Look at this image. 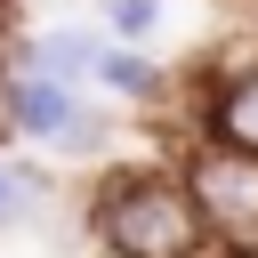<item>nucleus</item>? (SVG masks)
Listing matches in <instances>:
<instances>
[{"mask_svg":"<svg viewBox=\"0 0 258 258\" xmlns=\"http://www.w3.org/2000/svg\"><path fill=\"white\" fill-rule=\"evenodd\" d=\"M16 137H32V145H48L56 161H113V113H105V97H89V89H73V81H32V73H16Z\"/></svg>","mask_w":258,"mask_h":258,"instance_id":"nucleus-3","label":"nucleus"},{"mask_svg":"<svg viewBox=\"0 0 258 258\" xmlns=\"http://www.w3.org/2000/svg\"><path fill=\"white\" fill-rule=\"evenodd\" d=\"M250 24H258V0H250Z\"/></svg>","mask_w":258,"mask_h":258,"instance_id":"nucleus-11","label":"nucleus"},{"mask_svg":"<svg viewBox=\"0 0 258 258\" xmlns=\"http://www.w3.org/2000/svg\"><path fill=\"white\" fill-rule=\"evenodd\" d=\"M161 16H169V0H97V24L113 40H129V48H145L161 32Z\"/></svg>","mask_w":258,"mask_h":258,"instance_id":"nucleus-8","label":"nucleus"},{"mask_svg":"<svg viewBox=\"0 0 258 258\" xmlns=\"http://www.w3.org/2000/svg\"><path fill=\"white\" fill-rule=\"evenodd\" d=\"M97 97L161 105V97H177V73H169L161 56H145V48H129V40H113V48H105V64H97Z\"/></svg>","mask_w":258,"mask_h":258,"instance_id":"nucleus-6","label":"nucleus"},{"mask_svg":"<svg viewBox=\"0 0 258 258\" xmlns=\"http://www.w3.org/2000/svg\"><path fill=\"white\" fill-rule=\"evenodd\" d=\"M105 48H113V32H105V24H40V32H16V40H8V64H16V73H32V81L97 89Z\"/></svg>","mask_w":258,"mask_h":258,"instance_id":"nucleus-5","label":"nucleus"},{"mask_svg":"<svg viewBox=\"0 0 258 258\" xmlns=\"http://www.w3.org/2000/svg\"><path fill=\"white\" fill-rule=\"evenodd\" d=\"M210 258H218V250H210Z\"/></svg>","mask_w":258,"mask_h":258,"instance_id":"nucleus-12","label":"nucleus"},{"mask_svg":"<svg viewBox=\"0 0 258 258\" xmlns=\"http://www.w3.org/2000/svg\"><path fill=\"white\" fill-rule=\"evenodd\" d=\"M169 161L194 185V210L210 226V250L218 258H258V153H242V145H226L210 129H185L169 145Z\"/></svg>","mask_w":258,"mask_h":258,"instance_id":"nucleus-2","label":"nucleus"},{"mask_svg":"<svg viewBox=\"0 0 258 258\" xmlns=\"http://www.w3.org/2000/svg\"><path fill=\"white\" fill-rule=\"evenodd\" d=\"M185 97H194V121H202L210 137L258 153V40H250L242 56H210V64H194Z\"/></svg>","mask_w":258,"mask_h":258,"instance_id":"nucleus-4","label":"nucleus"},{"mask_svg":"<svg viewBox=\"0 0 258 258\" xmlns=\"http://www.w3.org/2000/svg\"><path fill=\"white\" fill-rule=\"evenodd\" d=\"M8 40H16V0H0V56H8Z\"/></svg>","mask_w":258,"mask_h":258,"instance_id":"nucleus-10","label":"nucleus"},{"mask_svg":"<svg viewBox=\"0 0 258 258\" xmlns=\"http://www.w3.org/2000/svg\"><path fill=\"white\" fill-rule=\"evenodd\" d=\"M89 242L97 258H210V226L177 161L105 169L89 194Z\"/></svg>","mask_w":258,"mask_h":258,"instance_id":"nucleus-1","label":"nucleus"},{"mask_svg":"<svg viewBox=\"0 0 258 258\" xmlns=\"http://www.w3.org/2000/svg\"><path fill=\"white\" fill-rule=\"evenodd\" d=\"M48 210V169H32V161H16V153H0V234H16L24 218H40Z\"/></svg>","mask_w":258,"mask_h":258,"instance_id":"nucleus-7","label":"nucleus"},{"mask_svg":"<svg viewBox=\"0 0 258 258\" xmlns=\"http://www.w3.org/2000/svg\"><path fill=\"white\" fill-rule=\"evenodd\" d=\"M16 145V64L0 56V153Z\"/></svg>","mask_w":258,"mask_h":258,"instance_id":"nucleus-9","label":"nucleus"}]
</instances>
